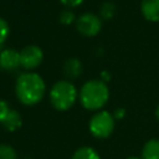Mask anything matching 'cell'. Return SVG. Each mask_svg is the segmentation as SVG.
Returning a JSON list of instances; mask_svg holds the SVG:
<instances>
[{
    "label": "cell",
    "mask_w": 159,
    "mask_h": 159,
    "mask_svg": "<svg viewBox=\"0 0 159 159\" xmlns=\"http://www.w3.org/2000/svg\"><path fill=\"white\" fill-rule=\"evenodd\" d=\"M76 29L81 35L86 37H93L101 31L102 20L92 12H84L76 20Z\"/></svg>",
    "instance_id": "5b68a950"
},
{
    "label": "cell",
    "mask_w": 159,
    "mask_h": 159,
    "mask_svg": "<svg viewBox=\"0 0 159 159\" xmlns=\"http://www.w3.org/2000/svg\"><path fill=\"white\" fill-rule=\"evenodd\" d=\"M71 159H101V158H99L98 153L93 148H91V147H81L73 153Z\"/></svg>",
    "instance_id": "7c38bea8"
},
{
    "label": "cell",
    "mask_w": 159,
    "mask_h": 159,
    "mask_svg": "<svg viewBox=\"0 0 159 159\" xmlns=\"http://www.w3.org/2000/svg\"><path fill=\"white\" fill-rule=\"evenodd\" d=\"M99 12H101V15H102L103 19H107V20H108V19L113 17V15H114V12H116V6H114V4H112V2H104V4L101 6Z\"/></svg>",
    "instance_id": "5bb4252c"
},
{
    "label": "cell",
    "mask_w": 159,
    "mask_h": 159,
    "mask_svg": "<svg viewBox=\"0 0 159 159\" xmlns=\"http://www.w3.org/2000/svg\"><path fill=\"white\" fill-rule=\"evenodd\" d=\"M155 117H157V119L159 120V104H158V107H157V109H155Z\"/></svg>",
    "instance_id": "ffe728a7"
},
{
    "label": "cell",
    "mask_w": 159,
    "mask_h": 159,
    "mask_svg": "<svg viewBox=\"0 0 159 159\" xmlns=\"http://www.w3.org/2000/svg\"><path fill=\"white\" fill-rule=\"evenodd\" d=\"M127 159H140V158H138V157H129V158H127Z\"/></svg>",
    "instance_id": "44dd1931"
},
{
    "label": "cell",
    "mask_w": 159,
    "mask_h": 159,
    "mask_svg": "<svg viewBox=\"0 0 159 159\" xmlns=\"http://www.w3.org/2000/svg\"><path fill=\"white\" fill-rule=\"evenodd\" d=\"M88 128L93 137L104 139L109 137L114 129V117L107 111L98 112L91 118Z\"/></svg>",
    "instance_id": "277c9868"
},
{
    "label": "cell",
    "mask_w": 159,
    "mask_h": 159,
    "mask_svg": "<svg viewBox=\"0 0 159 159\" xmlns=\"http://www.w3.org/2000/svg\"><path fill=\"white\" fill-rule=\"evenodd\" d=\"M20 66V51L5 48L0 52V68L5 71H15Z\"/></svg>",
    "instance_id": "52a82bcc"
},
{
    "label": "cell",
    "mask_w": 159,
    "mask_h": 159,
    "mask_svg": "<svg viewBox=\"0 0 159 159\" xmlns=\"http://www.w3.org/2000/svg\"><path fill=\"white\" fill-rule=\"evenodd\" d=\"M83 67H82V62L78 58L71 57L68 60L65 61L63 63V72L68 78H77L80 77V75L82 73Z\"/></svg>",
    "instance_id": "30bf717a"
},
{
    "label": "cell",
    "mask_w": 159,
    "mask_h": 159,
    "mask_svg": "<svg viewBox=\"0 0 159 159\" xmlns=\"http://www.w3.org/2000/svg\"><path fill=\"white\" fill-rule=\"evenodd\" d=\"M10 111H11V108H10L9 103H7L6 101L0 99V122L6 117V114H7Z\"/></svg>",
    "instance_id": "e0dca14e"
},
{
    "label": "cell",
    "mask_w": 159,
    "mask_h": 159,
    "mask_svg": "<svg viewBox=\"0 0 159 159\" xmlns=\"http://www.w3.org/2000/svg\"><path fill=\"white\" fill-rule=\"evenodd\" d=\"M0 159H17L16 150L9 144H0Z\"/></svg>",
    "instance_id": "4fadbf2b"
},
{
    "label": "cell",
    "mask_w": 159,
    "mask_h": 159,
    "mask_svg": "<svg viewBox=\"0 0 159 159\" xmlns=\"http://www.w3.org/2000/svg\"><path fill=\"white\" fill-rule=\"evenodd\" d=\"M142 15L153 22L159 21V0H142L140 2Z\"/></svg>",
    "instance_id": "ba28073f"
},
{
    "label": "cell",
    "mask_w": 159,
    "mask_h": 159,
    "mask_svg": "<svg viewBox=\"0 0 159 159\" xmlns=\"http://www.w3.org/2000/svg\"><path fill=\"white\" fill-rule=\"evenodd\" d=\"M124 114H125V111L123 108H118V109H116L113 117H114V119H120V118L124 117Z\"/></svg>",
    "instance_id": "d6986e66"
},
{
    "label": "cell",
    "mask_w": 159,
    "mask_h": 159,
    "mask_svg": "<svg viewBox=\"0 0 159 159\" xmlns=\"http://www.w3.org/2000/svg\"><path fill=\"white\" fill-rule=\"evenodd\" d=\"M43 52L37 45H27L20 51V66L25 70H34L41 65Z\"/></svg>",
    "instance_id": "8992f818"
},
{
    "label": "cell",
    "mask_w": 159,
    "mask_h": 159,
    "mask_svg": "<svg viewBox=\"0 0 159 159\" xmlns=\"http://www.w3.org/2000/svg\"><path fill=\"white\" fill-rule=\"evenodd\" d=\"M109 98V89L104 81L91 80L87 81L80 91L81 104L88 111L102 108Z\"/></svg>",
    "instance_id": "7a4b0ae2"
},
{
    "label": "cell",
    "mask_w": 159,
    "mask_h": 159,
    "mask_svg": "<svg viewBox=\"0 0 159 159\" xmlns=\"http://www.w3.org/2000/svg\"><path fill=\"white\" fill-rule=\"evenodd\" d=\"M76 21V17H75V14L71 11V10H65L60 14V22L65 26H70L72 25L73 22Z\"/></svg>",
    "instance_id": "2e32d148"
},
{
    "label": "cell",
    "mask_w": 159,
    "mask_h": 159,
    "mask_svg": "<svg viewBox=\"0 0 159 159\" xmlns=\"http://www.w3.org/2000/svg\"><path fill=\"white\" fill-rule=\"evenodd\" d=\"M142 159H159V139H150L144 144Z\"/></svg>",
    "instance_id": "8fae6325"
},
{
    "label": "cell",
    "mask_w": 159,
    "mask_h": 159,
    "mask_svg": "<svg viewBox=\"0 0 159 159\" xmlns=\"http://www.w3.org/2000/svg\"><path fill=\"white\" fill-rule=\"evenodd\" d=\"M9 34H10V27H9L7 21L0 17V46L5 43V41L9 37Z\"/></svg>",
    "instance_id": "9a60e30c"
},
{
    "label": "cell",
    "mask_w": 159,
    "mask_h": 159,
    "mask_svg": "<svg viewBox=\"0 0 159 159\" xmlns=\"http://www.w3.org/2000/svg\"><path fill=\"white\" fill-rule=\"evenodd\" d=\"M0 124H1L6 130H9V132H15V130H17V129L21 127V124H22V117H21V114H20L17 111L11 109V111L6 114V117L0 122Z\"/></svg>",
    "instance_id": "9c48e42d"
},
{
    "label": "cell",
    "mask_w": 159,
    "mask_h": 159,
    "mask_svg": "<svg viewBox=\"0 0 159 159\" xmlns=\"http://www.w3.org/2000/svg\"><path fill=\"white\" fill-rule=\"evenodd\" d=\"M77 94L78 93L75 84H72L70 81H58L50 91V102L55 109L67 111L75 104Z\"/></svg>",
    "instance_id": "3957f363"
},
{
    "label": "cell",
    "mask_w": 159,
    "mask_h": 159,
    "mask_svg": "<svg viewBox=\"0 0 159 159\" xmlns=\"http://www.w3.org/2000/svg\"><path fill=\"white\" fill-rule=\"evenodd\" d=\"M65 6L67 7H77L80 6L84 0H60Z\"/></svg>",
    "instance_id": "ac0fdd59"
},
{
    "label": "cell",
    "mask_w": 159,
    "mask_h": 159,
    "mask_svg": "<svg viewBox=\"0 0 159 159\" xmlns=\"http://www.w3.org/2000/svg\"><path fill=\"white\" fill-rule=\"evenodd\" d=\"M45 82L42 77L34 72H26L17 77L15 93L17 99L25 106L37 104L45 94Z\"/></svg>",
    "instance_id": "6da1fadb"
}]
</instances>
